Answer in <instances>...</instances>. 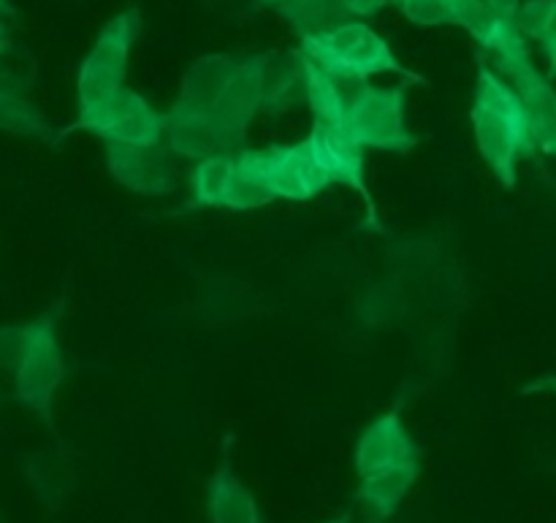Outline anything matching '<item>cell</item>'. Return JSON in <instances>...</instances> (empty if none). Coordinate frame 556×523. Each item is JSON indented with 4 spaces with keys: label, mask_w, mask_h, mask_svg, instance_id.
<instances>
[{
    "label": "cell",
    "mask_w": 556,
    "mask_h": 523,
    "mask_svg": "<svg viewBox=\"0 0 556 523\" xmlns=\"http://www.w3.org/2000/svg\"><path fill=\"white\" fill-rule=\"evenodd\" d=\"M470 123L486 166L505 188H514L519 179V163L535 155L532 123L519 92L483 60L478 65Z\"/></svg>",
    "instance_id": "obj_1"
},
{
    "label": "cell",
    "mask_w": 556,
    "mask_h": 523,
    "mask_svg": "<svg viewBox=\"0 0 556 523\" xmlns=\"http://www.w3.org/2000/svg\"><path fill=\"white\" fill-rule=\"evenodd\" d=\"M299 49L304 58L331 74L356 76V79H369L375 74H396L410 81H421V76L405 68L396 60L391 43L364 20L345 22L329 33L304 38L299 41Z\"/></svg>",
    "instance_id": "obj_2"
},
{
    "label": "cell",
    "mask_w": 556,
    "mask_h": 523,
    "mask_svg": "<svg viewBox=\"0 0 556 523\" xmlns=\"http://www.w3.org/2000/svg\"><path fill=\"white\" fill-rule=\"evenodd\" d=\"M141 33V11L136 5L114 14L98 33L96 43L76 71V103L79 114L125 87L130 49Z\"/></svg>",
    "instance_id": "obj_3"
},
{
    "label": "cell",
    "mask_w": 556,
    "mask_h": 523,
    "mask_svg": "<svg viewBox=\"0 0 556 523\" xmlns=\"http://www.w3.org/2000/svg\"><path fill=\"white\" fill-rule=\"evenodd\" d=\"M63 380L65 361L58 340V309H52L33 320L30 340L14 367V396L43 423H52L54 394Z\"/></svg>",
    "instance_id": "obj_4"
},
{
    "label": "cell",
    "mask_w": 556,
    "mask_h": 523,
    "mask_svg": "<svg viewBox=\"0 0 556 523\" xmlns=\"http://www.w3.org/2000/svg\"><path fill=\"white\" fill-rule=\"evenodd\" d=\"M342 130L364 150L410 152L418 144V136L407 125V87H364Z\"/></svg>",
    "instance_id": "obj_5"
},
{
    "label": "cell",
    "mask_w": 556,
    "mask_h": 523,
    "mask_svg": "<svg viewBox=\"0 0 556 523\" xmlns=\"http://www.w3.org/2000/svg\"><path fill=\"white\" fill-rule=\"evenodd\" d=\"M239 157L253 168L275 201H313L331 188L329 174L320 168L307 139L299 144H271L261 150H239Z\"/></svg>",
    "instance_id": "obj_6"
},
{
    "label": "cell",
    "mask_w": 556,
    "mask_h": 523,
    "mask_svg": "<svg viewBox=\"0 0 556 523\" xmlns=\"http://www.w3.org/2000/svg\"><path fill=\"white\" fill-rule=\"evenodd\" d=\"M76 128L87 130L103 144H163V112L128 87H119L101 103L81 112Z\"/></svg>",
    "instance_id": "obj_7"
},
{
    "label": "cell",
    "mask_w": 556,
    "mask_h": 523,
    "mask_svg": "<svg viewBox=\"0 0 556 523\" xmlns=\"http://www.w3.org/2000/svg\"><path fill=\"white\" fill-rule=\"evenodd\" d=\"M163 146L174 157H201L220 155V152H239L242 144L217 123L212 109L188 106V103L174 101L168 112H163Z\"/></svg>",
    "instance_id": "obj_8"
},
{
    "label": "cell",
    "mask_w": 556,
    "mask_h": 523,
    "mask_svg": "<svg viewBox=\"0 0 556 523\" xmlns=\"http://www.w3.org/2000/svg\"><path fill=\"white\" fill-rule=\"evenodd\" d=\"M106 168L114 182L139 195H166L177 188V166L163 144H103Z\"/></svg>",
    "instance_id": "obj_9"
},
{
    "label": "cell",
    "mask_w": 556,
    "mask_h": 523,
    "mask_svg": "<svg viewBox=\"0 0 556 523\" xmlns=\"http://www.w3.org/2000/svg\"><path fill=\"white\" fill-rule=\"evenodd\" d=\"M307 144L313 150L315 161L320 163L326 174H329L331 184H345V188L356 190L364 195L367 204L369 222H375V201L367 188V161H364V146L358 144L353 136H348L342 128L334 125L313 123V130L307 136Z\"/></svg>",
    "instance_id": "obj_10"
},
{
    "label": "cell",
    "mask_w": 556,
    "mask_h": 523,
    "mask_svg": "<svg viewBox=\"0 0 556 523\" xmlns=\"http://www.w3.org/2000/svg\"><path fill=\"white\" fill-rule=\"evenodd\" d=\"M269 54H250V58L237 60L231 79L223 87L220 98L215 101L212 112H215L217 123L244 144L248 139V128L261 112V98H264V74Z\"/></svg>",
    "instance_id": "obj_11"
},
{
    "label": "cell",
    "mask_w": 556,
    "mask_h": 523,
    "mask_svg": "<svg viewBox=\"0 0 556 523\" xmlns=\"http://www.w3.org/2000/svg\"><path fill=\"white\" fill-rule=\"evenodd\" d=\"M400 464H421V450L416 439L407 432L400 410H391L386 416L375 418L356 443V472L358 477L369 472L389 470Z\"/></svg>",
    "instance_id": "obj_12"
},
{
    "label": "cell",
    "mask_w": 556,
    "mask_h": 523,
    "mask_svg": "<svg viewBox=\"0 0 556 523\" xmlns=\"http://www.w3.org/2000/svg\"><path fill=\"white\" fill-rule=\"evenodd\" d=\"M508 79V85L525 101L527 114L532 123V141H535V152L556 157V90L552 79L541 74L532 63V58L510 63L500 68Z\"/></svg>",
    "instance_id": "obj_13"
},
{
    "label": "cell",
    "mask_w": 556,
    "mask_h": 523,
    "mask_svg": "<svg viewBox=\"0 0 556 523\" xmlns=\"http://www.w3.org/2000/svg\"><path fill=\"white\" fill-rule=\"evenodd\" d=\"M386 5H391V0H288L277 11L291 25L293 36L304 41L345 22L372 20Z\"/></svg>",
    "instance_id": "obj_14"
},
{
    "label": "cell",
    "mask_w": 556,
    "mask_h": 523,
    "mask_svg": "<svg viewBox=\"0 0 556 523\" xmlns=\"http://www.w3.org/2000/svg\"><path fill=\"white\" fill-rule=\"evenodd\" d=\"M302 52V49H299ZM304 60V101L313 109V123L334 125L342 128L345 125L348 112H351L353 101L362 95L364 87L369 85L367 79H356V76L331 74V71L320 68L313 60Z\"/></svg>",
    "instance_id": "obj_15"
},
{
    "label": "cell",
    "mask_w": 556,
    "mask_h": 523,
    "mask_svg": "<svg viewBox=\"0 0 556 523\" xmlns=\"http://www.w3.org/2000/svg\"><path fill=\"white\" fill-rule=\"evenodd\" d=\"M231 443L233 437H228L220 464L212 472L210 486H206V519L210 523H264L258 499L231 470V459H228Z\"/></svg>",
    "instance_id": "obj_16"
},
{
    "label": "cell",
    "mask_w": 556,
    "mask_h": 523,
    "mask_svg": "<svg viewBox=\"0 0 556 523\" xmlns=\"http://www.w3.org/2000/svg\"><path fill=\"white\" fill-rule=\"evenodd\" d=\"M421 475V464H400L358 477L356 505L369 523L389 521Z\"/></svg>",
    "instance_id": "obj_17"
},
{
    "label": "cell",
    "mask_w": 556,
    "mask_h": 523,
    "mask_svg": "<svg viewBox=\"0 0 556 523\" xmlns=\"http://www.w3.org/2000/svg\"><path fill=\"white\" fill-rule=\"evenodd\" d=\"M0 130L22 139L49 141V144L63 139V133L54 130L41 109L27 98L20 76L5 71H0Z\"/></svg>",
    "instance_id": "obj_18"
},
{
    "label": "cell",
    "mask_w": 556,
    "mask_h": 523,
    "mask_svg": "<svg viewBox=\"0 0 556 523\" xmlns=\"http://www.w3.org/2000/svg\"><path fill=\"white\" fill-rule=\"evenodd\" d=\"M304 101V60L299 47L286 54H269L264 74V98L261 112L280 117Z\"/></svg>",
    "instance_id": "obj_19"
},
{
    "label": "cell",
    "mask_w": 556,
    "mask_h": 523,
    "mask_svg": "<svg viewBox=\"0 0 556 523\" xmlns=\"http://www.w3.org/2000/svg\"><path fill=\"white\" fill-rule=\"evenodd\" d=\"M237 152H220L195 161L188 177L190 206L195 209H217L226 206L228 193H231L233 174H237Z\"/></svg>",
    "instance_id": "obj_20"
},
{
    "label": "cell",
    "mask_w": 556,
    "mask_h": 523,
    "mask_svg": "<svg viewBox=\"0 0 556 523\" xmlns=\"http://www.w3.org/2000/svg\"><path fill=\"white\" fill-rule=\"evenodd\" d=\"M233 68H237V58L231 54H204L185 71L177 101L188 103V106L212 109L226 81L231 79Z\"/></svg>",
    "instance_id": "obj_21"
},
{
    "label": "cell",
    "mask_w": 556,
    "mask_h": 523,
    "mask_svg": "<svg viewBox=\"0 0 556 523\" xmlns=\"http://www.w3.org/2000/svg\"><path fill=\"white\" fill-rule=\"evenodd\" d=\"M470 3L472 0H394L391 5H396L400 14L418 27H459L465 9Z\"/></svg>",
    "instance_id": "obj_22"
},
{
    "label": "cell",
    "mask_w": 556,
    "mask_h": 523,
    "mask_svg": "<svg viewBox=\"0 0 556 523\" xmlns=\"http://www.w3.org/2000/svg\"><path fill=\"white\" fill-rule=\"evenodd\" d=\"M237 157V174H233V184L231 193L226 199V209H237V212H248V209H258V206L271 204V193L266 190V184L261 182L258 174L248 166L239 155Z\"/></svg>",
    "instance_id": "obj_23"
},
{
    "label": "cell",
    "mask_w": 556,
    "mask_h": 523,
    "mask_svg": "<svg viewBox=\"0 0 556 523\" xmlns=\"http://www.w3.org/2000/svg\"><path fill=\"white\" fill-rule=\"evenodd\" d=\"M514 25L521 36L543 43L556 27V0H521Z\"/></svg>",
    "instance_id": "obj_24"
},
{
    "label": "cell",
    "mask_w": 556,
    "mask_h": 523,
    "mask_svg": "<svg viewBox=\"0 0 556 523\" xmlns=\"http://www.w3.org/2000/svg\"><path fill=\"white\" fill-rule=\"evenodd\" d=\"M33 320L20 326H0V369H14L30 340Z\"/></svg>",
    "instance_id": "obj_25"
},
{
    "label": "cell",
    "mask_w": 556,
    "mask_h": 523,
    "mask_svg": "<svg viewBox=\"0 0 556 523\" xmlns=\"http://www.w3.org/2000/svg\"><path fill=\"white\" fill-rule=\"evenodd\" d=\"M483 5H486L489 11H492L494 16H500V20H516V11H519L521 0H483Z\"/></svg>",
    "instance_id": "obj_26"
},
{
    "label": "cell",
    "mask_w": 556,
    "mask_h": 523,
    "mask_svg": "<svg viewBox=\"0 0 556 523\" xmlns=\"http://www.w3.org/2000/svg\"><path fill=\"white\" fill-rule=\"evenodd\" d=\"M541 47L548 58V76H556V27H554L552 36L541 43Z\"/></svg>",
    "instance_id": "obj_27"
},
{
    "label": "cell",
    "mask_w": 556,
    "mask_h": 523,
    "mask_svg": "<svg viewBox=\"0 0 556 523\" xmlns=\"http://www.w3.org/2000/svg\"><path fill=\"white\" fill-rule=\"evenodd\" d=\"M535 391H554L556 394V374H546V378H541L538 383L527 385L525 394H535Z\"/></svg>",
    "instance_id": "obj_28"
},
{
    "label": "cell",
    "mask_w": 556,
    "mask_h": 523,
    "mask_svg": "<svg viewBox=\"0 0 556 523\" xmlns=\"http://www.w3.org/2000/svg\"><path fill=\"white\" fill-rule=\"evenodd\" d=\"M11 41H9V27H5V22L0 20V58H3L5 52H9Z\"/></svg>",
    "instance_id": "obj_29"
},
{
    "label": "cell",
    "mask_w": 556,
    "mask_h": 523,
    "mask_svg": "<svg viewBox=\"0 0 556 523\" xmlns=\"http://www.w3.org/2000/svg\"><path fill=\"white\" fill-rule=\"evenodd\" d=\"M11 16H16L14 5L9 0H0V20H11Z\"/></svg>",
    "instance_id": "obj_30"
},
{
    "label": "cell",
    "mask_w": 556,
    "mask_h": 523,
    "mask_svg": "<svg viewBox=\"0 0 556 523\" xmlns=\"http://www.w3.org/2000/svg\"><path fill=\"white\" fill-rule=\"evenodd\" d=\"M324 523H351V510H345V513L334 515V519H329V521H324Z\"/></svg>",
    "instance_id": "obj_31"
},
{
    "label": "cell",
    "mask_w": 556,
    "mask_h": 523,
    "mask_svg": "<svg viewBox=\"0 0 556 523\" xmlns=\"http://www.w3.org/2000/svg\"><path fill=\"white\" fill-rule=\"evenodd\" d=\"M261 5H271V9H280L282 3H288V0H258Z\"/></svg>",
    "instance_id": "obj_32"
},
{
    "label": "cell",
    "mask_w": 556,
    "mask_h": 523,
    "mask_svg": "<svg viewBox=\"0 0 556 523\" xmlns=\"http://www.w3.org/2000/svg\"><path fill=\"white\" fill-rule=\"evenodd\" d=\"M391 3H394V0H391Z\"/></svg>",
    "instance_id": "obj_33"
}]
</instances>
